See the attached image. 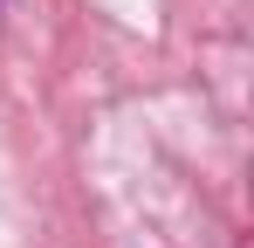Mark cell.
<instances>
[]
</instances>
